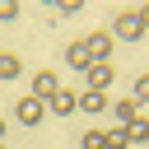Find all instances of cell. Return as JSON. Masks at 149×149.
<instances>
[{"label": "cell", "mask_w": 149, "mask_h": 149, "mask_svg": "<svg viewBox=\"0 0 149 149\" xmlns=\"http://www.w3.org/2000/svg\"><path fill=\"white\" fill-rule=\"evenodd\" d=\"M112 37H121V42H140V37H144L140 14H135V9H121V14L112 19Z\"/></svg>", "instance_id": "1"}, {"label": "cell", "mask_w": 149, "mask_h": 149, "mask_svg": "<svg viewBox=\"0 0 149 149\" xmlns=\"http://www.w3.org/2000/svg\"><path fill=\"white\" fill-rule=\"evenodd\" d=\"M14 116H19L23 126H42V121H47V102L28 93V98H19V102H14Z\"/></svg>", "instance_id": "2"}, {"label": "cell", "mask_w": 149, "mask_h": 149, "mask_svg": "<svg viewBox=\"0 0 149 149\" xmlns=\"http://www.w3.org/2000/svg\"><path fill=\"white\" fill-rule=\"evenodd\" d=\"M84 42V51H88V61H112V33L107 28H98V33H88V37H79Z\"/></svg>", "instance_id": "3"}, {"label": "cell", "mask_w": 149, "mask_h": 149, "mask_svg": "<svg viewBox=\"0 0 149 149\" xmlns=\"http://www.w3.org/2000/svg\"><path fill=\"white\" fill-rule=\"evenodd\" d=\"M84 79H88V88H93V93H107V84L116 79V65H112V61H93Z\"/></svg>", "instance_id": "4"}, {"label": "cell", "mask_w": 149, "mask_h": 149, "mask_svg": "<svg viewBox=\"0 0 149 149\" xmlns=\"http://www.w3.org/2000/svg\"><path fill=\"white\" fill-rule=\"evenodd\" d=\"M47 112H56V116H74V112H79V98H74L70 88H56V93L47 98Z\"/></svg>", "instance_id": "5"}, {"label": "cell", "mask_w": 149, "mask_h": 149, "mask_svg": "<svg viewBox=\"0 0 149 149\" xmlns=\"http://www.w3.org/2000/svg\"><path fill=\"white\" fill-rule=\"evenodd\" d=\"M135 116H140V107H135L130 98H116V102H112V126H116V130H126Z\"/></svg>", "instance_id": "6"}, {"label": "cell", "mask_w": 149, "mask_h": 149, "mask_svg": "<svg viewBox=\"0 0 149 149\" xmlns=\"http://www.w3.org/2000/svg\"><path fill=\"white\" fill-rule=\"evenodd\" d=\"M65 65H70L74 74H88V65H93V61H88L84 42H70V47H65Z\"/></svg>", "instance_id": "7"}, {"label": "cell", "mask_w": 149, "mask_h": 149, "mask_svg": "<svg viewBox=\"0 0 149 149\" xmlns=\"http://www.w3.org/2000/svg\"><path fill=\"white\" fill-rule=\"evenodd\" d=\"M56 88H61V79H56L51 70H37V74H33V98H42V102H47Z\"/></svg>", "instance_id": "8"}, {"label": "cell", "mask_w": 149, "mask_h": 149, "mask_svg": "<svg viewBox=\"0 0 149 149\" xmlns=\"http://www.w3.org/2000/svg\"><path fill=\"white\" fill-rule=\"evenodd\" d=\"M126 140H130V144H149V116H144V112L126 126Z\"/></svg>", "instance_id": "9"}, {"label": "cell", "mask_w": 149, "mask_h": 149, "mask_svg": "<svg viewBox=\"0 0 149 149\" xmlns=\"http://www.w3.org/2000/svg\"><path fill=\"white\" fill-rule=\"evenodd\" d=\"M79 112H107V93L84 88V93H79Z\"/></svg>", "instance_id": "10"}, {"label": "cell", "mask_w": 149, "mask_h": 149, "mask_svg": "<svg viewBox=\"0 0 149 149\" xmlns=\"http://www.w3.org/2000/svg\"><path fill=\"white\" fill-rule=\"evenodd\" d=\"M19 70H23V61H19L14 51H0V79H14Z\"/></svg>", "instance_id": "11"}, {"label": "cell", "mask_w": 149, "mask_h": 149, "mask_svg": "<svg viewBox=\"0 0 149 149\" xmlns=\"http://www.w3.org/2000/svg\"><path fill=\"white\" fill-rule=\"evenodd\" d=\"M130 102H135V107H144V102H149V70L135 79V88H130Z\"/></svg>", "instance_id": "12"}, {"label": "cell", "mask_w": 149, "mask_h": 149, "mask_svg": "<svg viewBox=\"0 0 149 149\" xmlns=\"http://www.w3.org/2000/svg\"><path fill=\"white\" fill-rule=\"evenodd\" d=\"M79 149H107V130H84Z\"/></svg>", "instance_id": "13"}, {"label": "cell", "mask_w": 149, "mask_h": 149, "mask_svg": "<svg viewBox=\"0 0 149 149\" xmlns=\"http://www.w3.org/2000/svg\"><path fill=\"white\" fill-rule=\"evenodd\" d=\"M107 149H130V140H126V130H116V126H112V130H107Z\"/></svg>", "instance_id": "14"}, {"label": "cell", "mask_w": 149, "mask_h": 149, "mask_svg": "<svg viewBox=\"0 0 149 149\" xmlns=\"http://www.w3.org/2000/svg\"><path fill=\"white\" fill-rule=\"evenodd\" d=\"M19 19V0H0V23H14Z\"/></svg>", "instance_id": "15"}, {"label": "cell", "mask_w": 149, "mask_h": 149, "mask_svg": "<svg viewBox=\"0 0 149 149\" xmlns=\"http://www.w3.org/2000/svg\"><path fill=\"white\" fill-rule=\"evenodd\" d=\"M135 14H140V23H144V33H149V5H144V9H135Z\"/></svg>", "instance_id": "16"}, {"label": "cell", "mask_w": 149, "mask_h": 149, "mask_svg": "<svg viewBox=\"0 0 149 149\" xmlns=\"http://www.w3.org/2000/svg\"><path fill=\"white\" fill-rule=\"evenodd\" d=\"M0 144H5V116H0Z\"/></svg>", "instance_id": "17"}, {"label": "cell", "mask_w": 149, "mask_h": 149, "mask_svg": "<svg viewBox=\"0 0 149 149\" xmlns=\"http://www.w3.org/2000/svg\"><path fill=\"white\" fill-rule=\"evenodd\" d=\"M0 149H5V144H0Z\"/></svg>", "instance_id": "18"}]
</instances>
